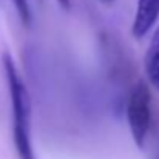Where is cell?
Masks as SVG:
<instances>
[{
  "mask_svg": "<svg viewBox=\"0 0 159 159\" xmlns=\"http://www.w3.org/2000/svg\"><path fill=\"white\" fill-rule=\"evenodd\" d=\"M3 67L10 86L13 119H14V142L20 159H34V153L30 142V98L11 56L3 55Z\"/></svg>",
  "mask_w": 159,
  "mask_h": 159,
  "instance_id": "cell-1",
  "label": "cell"
},
{
  "mask_svg": "<svg viewBox=\"0 0 159 159\" xmlns=\"http://www.w3.org/2000/svg\"><path fill=\"white\" fill-rule=\"evenodd\" d=\"M151 98H150V91L143 83H139L128 100V108H126V114H128V123H129V129L133 134L134 142L139 147H143L145 137L148 134V128H150V120H151Z\"/></svg>",
  "mask_w": 159,
  "mask_h": 159,
  "instance_id": "cell-2",
  "label": "cell"
},
{
  "mask_svg": "<svg viewBox=\"0 0 159 159\" xmlns=\"http://www.w3.org/2000/svg\"><path fill=\"white\" fill-rule=\"evenodd\" d=\"M159 16V0H139L136 17L133 22V34L142 38L153 27Z\"/></svg>",
  "mask_w": 159,
  "mask_h": 159,
  "instance_id": "cell-3",
  "label": "cell"
},
{
  "mask_svg": "<svg viewBox=\"0 0 159 159\" xmlns=\"http://www.w3.org/2000/svg\"><path fill=\"white\" fill-rule=\"evenodd\" d=\"M145 72L150 83L159 89V27L156 28L145 55Z\"/></svg>",
  "mask_w": 159,
  "mask_h": 159,
  "instance_id": "cell-4",
  "label": "cell"
},
{
  "mask_svg": "<svg viewBox=\"0 0 159 159\" xmlns=\"http://www.w3.org/2000/svg\"><path fill=\"white\" fill-rule=\"evenodd\" d=\"M13 3L17 10V14L20 17V20L28 25L31 22V11H30V5H28V0H13Z\"/></svg>",
  "mask_w": 159,
  "mask_h": 159,
  "instance_id": "cell-5",
  "label": "cell"
},
{
  "mask_svg": "<svg viewBox=\"0 0 159 159\" xmlns=\"http://www.w3.org/2000/svg\"><path fill=\"white\" fill-rule=\"evenodd\" d=\"M58 2H59V5H61V7H64L66 10L70 7V0H58Z\"/></svg>",
  "mask_w": 159,
  "mask_h": 159,
  "instance_id": "cell-6",
  "label": "cell"
},
{
  "mask_svg": "<svg viewBox=\"0 0 159 159\" xmlns=\"http://www.w3.org/2000/svg\"><path fill=\"white\" fill-rule=\"evenodd\" d=\"M103 2H106V3H109V2H112V0H103Z\"/></svg>",
  "mask_w": 159,
  "mask_h": 159,
  "instance_id": "cell-7",
  "label": "cell"
}]
</instances>
